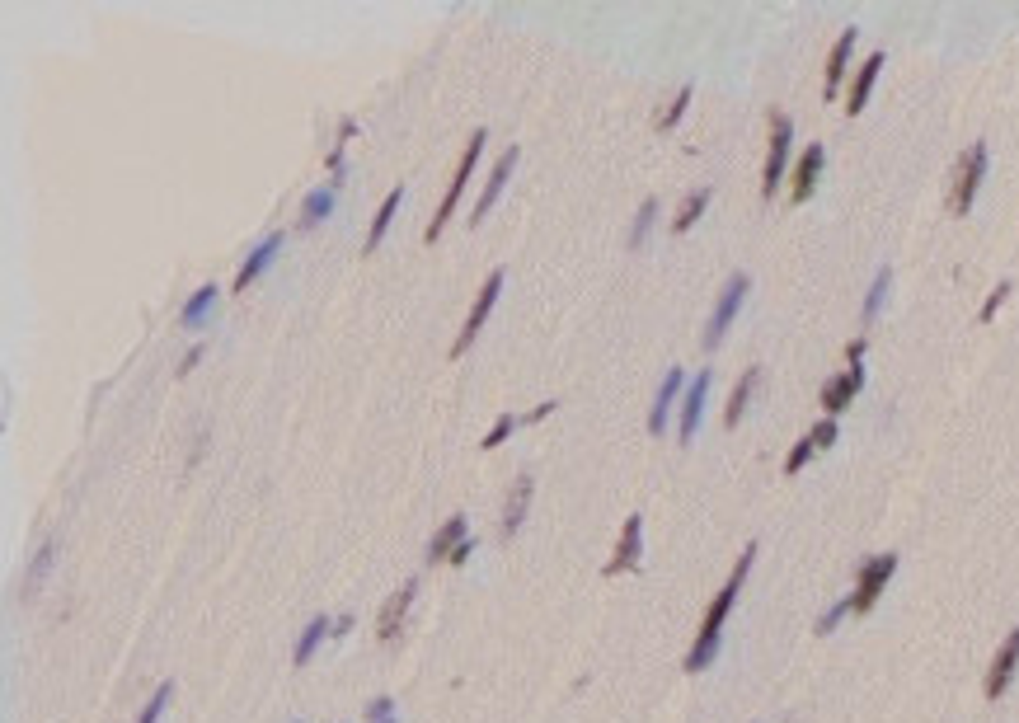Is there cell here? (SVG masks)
Instances as JSON below:
<instances>
[{
	"label": "cell",
	"instance_id": "obj_8",
	"mask_svg": "<svg viewBox=\"0 0 1019 723\" xmlns=\"http://www.w3.org/2000/svg\"><path fill=\"white\" fill-rule=\"evenodd\" d=\"M639 554H644V517L639 512H630L625 517V526H620V540L616 550H611V559H606V578H616V573H630L639 569Z\"/></svg>",
	"mask_w": 1019,
	"mask_h": 723
},
{
	"label": "cell",
	"instance_id": "obj_16",
	"mask_svg": "<svg viewBox=\"0 0 1019 723\" xmlns=\"http://www.w3.org/2000/svg\"><path fill=\"white\" fill-rule=\"evenodd\" d=\"M531 489H536V479H531V475L512 479V493H508V503H503V517H498V536H503V540H512L517 531H522L526 508H531Z\"/></svg>",
	"mask_w": 1019,
	"mask_h": 723
},
{
	"label": "cell",
	"instance_id": "obj_27",
	"mask_svg": "<svg viewBox=\"0 0 1019 723\" xmlns=\"http://www.w3.org/2000/svg\"><path fill=\"white\" fill-rule=\"evenodd\" d=\"M888 287H893V268H879L874 273V282H869V296H865V306H860V324H874L879 320V310H883V301H888Z\"/></svg>",
	"mask_w": 1019,
	"mask_h": 723
},
{
	"label": "cell",
	"instance_id": "obj_40",
	"mask_svg": "<svg viewBox=\"0 0 1019 723\" xmlns=\"http://www.w3.org/2000/svg\"><path fill=\"white\" fill-rule=\"evenodd\" d=\"M348 630H353V616H334V639H343Z\"/></svg>",
	"mask_w": 1019,
	"mask_h": 723
},
{
	"label": "cell",
	"instance_id": "obj_18",
	"mask_svg": "<svg viewBox=\"0 0 1019 723\" xmlns=\"http://www.w3.org/2000/svg\"><path fill=\"white\" fill-rule=\"evenodd\" d=\"M681 385H686V371H681V367H667V371H663V385H658V395H653V409H649V432H653V437H663L667 414L677 409Z\"/></svg>",
	"mask_w": 1019,
	"mask_h": 723
},
{
	"label": "cell",
	"instance_id": "obj_31",
	"mask_svg": "<svg viewBox=\"0 0 1019 723\" xmlns=\"http://www.w3.org/2000/svg\"><path fill=\"white\" fill-rule=\"evenodd\" d=\"M517 428H526V418H522V414H498V418H494V428L484 432V442H479V447H484V451L503 447V442H508Z\"/></svg>",
	"mask_w": 1019,
	"mask_h": 723
},
{
	"label": "cell",
	"instance_id": "obj_10",
	"mask_svg": "<svg viewBox=\"0 0 1019 723\" xmlns=\"http://www.w3.org/2000/svg\"><path fill=\"white\" fill-rule=\"evenodd\" d=\"M517 160H522V146H508V151L494 160V170H489V184H484V193H479L475 207H470V226H475V221H484V216H489V207L503 198V188H508L512 170H517Z\"/></svg>",
	"mask_w": 1019,
	"mask_h": 723
},
{
	"label": "cell",
	"instance_id": "obj_33",
	"mask_svg": "<svg viewBox=\"0 0 1019 723\" xmlns=\"http://www.w3.org/2000/svg\"><path fill=\"white\" fill-rule=\"evenodd\" d=\"M170 700H174V681H160L155 686V695L141 705V714H137V723H160V714L170 709Z\"/></svg>",
	"mask_w": 1019,
	"mask_h": 723
},
{
	"label": "cell",
	"instance_id": "obj_39",
	"mask_svg": "<svg viewBox=\"0 0 1019 723\" xmlns=\"http://www.w3.org/2000/svg\"><path fill=\"white\" fill-rule=\"evenodd\" d=\"M470 554H475V540H465V545H456V554H451L447 564H456V569H461V564L470 559Z\"/></svg>",
	"mask_w": 1019,
	"mask_h": 723
},
{
	"label": "cell",
	"instance_id": "obj_41",
	"mask_svg": "<svg viewBox=\"0 0 1019 723\" xmlns=\"http://www.w3.org/2000/svg\"><path fill=\"white\" fill-rule=\"evenodd\" d=\"M357 132V118H339V141H348Z\"/></svg>",
	"mask_w": 1019,
	"mask_h": 723
},
{
	"label": "cell",
	"instance_id": "obj_3",
	"mask_svg": "<svg viewBox=\"0 0 1019 723\" xmlns=\"http://www.w3.org/2000/svg\"><path fill=\"white\" fill-rule=\"evenodd\" d=\"M484 141H489V132H484V127H475V137L465 141V151H461V160H456V170H451L447 198L437 202V212H433V221H428V231H423V240H428V245H437V235H442V226H447V221H451V212H456V202H461L465 184H470V170H475V160H479V151H484Z\"/></svg>",
	"mask_w": 1019,
	"mask_h": 723
},
{
	"label": "cell",
	"instance_id": "obj_14",
	"mask_svg": "<svg viewBox=\"0 0 1019 723\" xmlns=\"http://www.w3.org/2000/svg\"><path fill=\"white\" fill-rule=\"evenodd\" d=\"M832 442H836V418H818V423H813V428H808L799 442H794V451L785 456V475H799L803 465L813 461L818 451H827Z\"/></svg>",
	"mask_w": 1019,
	"mask_h": 723
},
{
	"label": "cell",
	"instance_id": "obj_20",
	"mask_svg": "<svg viewBox=\"0 0 1019 723\" xmlns=\"http://www.w3.org/2000/svg\"><path fill=\"white\" fill-rule=\"evenodd\" d=\"M278 249H282V231H273V235H263L259 245L249 249V259H245V263H240V268H235V282H231L235 292H245L249 282H254V277H259V273H263V268H268V263L278 259Z\"/></svg>",
	"mask_w": 1019,
	"mask_h": 723
},
{
	"label": "cell",
	"instance_id": "obj_35",
	"mask_svg": "<svg viewBox=\"0 0 1019 723\" xmlns=\"http://www.w3.org/2000/svg\"><path fill=\"white\" fill-rule=\"evenodd\" d=\"M846 616H850V597H841V601H836V606H827V611H822V616H818V625H813V630H818V634H832V630H836V625H841V620H846Z\"/></svg>",
	"mask_w": 1019,
	"mask_h": 723
},
{
	"label": "cell",
	"instance_id": "obj_1",
	"mask_svg": "<svg viewBox=\"0 0 1019 723\" xmlns=\"http://www.w3.org/2000/svg\"><path fill=\"white\" fill-rule=\"evenodd\" d=\"M752 559H757V545H747V550L738 554V564H733V573H728V583L714 592L710 611H705V620H700V634H695L691 653H686V662H681V672H705L714 658H719V639H724V620L728 611H733V601H738L742 583H747V573H752Z\"/></svg>",
	"mask_w": 1019,
	"mask_h": 723
},
{
	"label": "cell",
	"instance_id": "obj_30",
	"mask_svg": "<svg viewBox=\"0 0 1019 723\" xmlns=\"http://www.w3.org/2000/svg\"><path fill=\"white\" fill-rule=\"evenodd\" d=\"M691 85H681L677 94H672V104L667 108H658V113H653V127H658V132H667V127H677L681 123V113H686V108H691Z\"/></svg>",
	"mask_w": 1019,
	"mask_h": 723
},
{
	"label": "cell",
	"instance_id": "obj_32",
	"mask_svg": "<svg viewBox=\"0 0 1019 723\" xmlns=\"http://www.w3.org/2000/svg\"><path fill=\"white\" fill-rule=\"evenodd\" d=\"M212 301H217V287H198V292L188 296V306L179 310V324H188V329H193V324H202V315L212 310Z\"/></svg>",
	"mask_w": 1019,
	"mask_h": 723
},
{
	"label": "cell",
	"instance_id": "obj_23",
	"mask_svg": "<svg viewBox=\"0 0 1019 723\" xmlns=\"http://www.w3.org/2000/svg\"><path fill=\"white\" fill-rule=\"evenodd\" d=\"M400 202H404V184H395L381 198V207H376V216H371V231H367V240H362V254H371V249L386 240V231H390V221H395V212H400Z\"/></svg>",
	"mask_w": 1019,
	"mask_h": 723
},
{
	"label": "cell",
	"instance_id": "obj_17",
	"mask_svg": "<svg viewBox=\"0 0 1019 723\" xmlns=\"http://www.w3.org/2000/svg\"><path fill=\"white\" fill-rule=\"evenodd\" d=\"M710 371H700L691 385H686V400H681V423H677V437L681 442H695L700 432V414H705V395H710Z\"/></svg>",
	"mask_w": 1019,
	"mask_h": 723
},
{
	"label": "cell",
	"instance_id": "obj_22",
	"mask_svg": "<svg viewBox=\"0 0 1019 723\" xmlns=\"http://www.w3.org/2000/svg\"><path fill=\"white\" fill-rule=\"evenodd\" d=\"M57 550H62L57 540H43V545H38V554L29 559V573L19 578V597H24V601L38 597V587L47 583V573H52V564H57Z\"/></svg>",
	"mask_w": 1019,
	"mask_h": 723
},
{
	"label": "cell",
	"instance_id": "obj_25",
	"mask_svg": "<svg viewBox=\"0 0 1019 723\" xmlns=\"http://www.w3.org/2000/svg\"><path fill=\"white\" fill-rule=\"evenodd\" d=\"M761 385V367H747L738 376V385H733V395H728V409H724V423L728 428H738L742 414H747V404H752V395H757Z\"/></svg>",
	"mask_w": 1019,
	"mask_h": 723
},
{
	"label": "cell",
	"instance_id": "obj_13",
	"mask_svg": "<svg viewBox=\"0 0 1019 723\" xmlns=\"http://www.w3.org/2000/svg\"><path fill=\"white\" fill-rule=\"evenodd\" d=\"M860 390H865V367H846V371H836L832 381L822 385V395H818L822 414L836 418L841 409H850V400H855Z\"/></svg>",
	"mask_w": 1019,
	"mask_h": 723
},
{
	"label": "cell",
	"instance_id": "obj_11",
	"mask_svg": "<svg viewBox=\"0 0 1019 723\" xmlns=\"http://www.w3.org/2000/svg\"><path fill=\"white\" fill-rule=\"evenodd\" d=\"M414 597H418V578H404V583L390 592V601L381 606V620H376V639H381V644H395V639H400V625H404V616H409Z\"/></svg>",
	"mask_w": 1019,
	"mask_h": 723
},
{
	"label": "cell",
	"instance_id": "obj_15",
	"mask_svg": "<svg viewBox=\"0 0 1019 723\" xmlns=\"http://www.w3.org/2000/svg\"><path fill=\"white\" fill-rule=\"evenodd\" d=\"M855 38H860V29H841V33H836V43H832V52H827V71H822V94H827V99H836V94H841V80H846Z\"/></svg>",
	"mask_w": 1019,
	"mask_h": 723
},
{
	"label": "cell",
	"instance_id": "obj_9",
	"mask_svg": "<svg viewBox=\"0 0 1019 723\" xmlns=\"http://www.w3.org/2000/svg\"><path fill=\"white\" fill-rule=\"evenodd\" d=\"M1015 667H1019V625L1005 634V644L996 648V658H991V667H987V681H982V695H987V700H1001V695L1010 691V681H1015Z\"/></svg>",
	"mask_w": 1019,
	"mask_h": 723
},
{
	"label": "cell",
	"instance_id": "obj_5",
	"mask_svg": "<svg viewBox=\"0 0 1019 723\" xmlns=\"http://www.w3.org/2000/svg\"><path fill=\"white\" fill-rule=\"evenodd\" d=\"M893 573H897V554H869L865 564H860V573H855L850 611H855V616L874 611V601L883 597V587H888V578H893Z\"/></svg>",
	"mask_w": 1019,
	"mask_h": 723
},
{
	"label": "cell",
	"instance_id": "obj_29",
	"mask_svg": "<svg viewBox=\"0 0 1019 723\" xmlns=\"http://www.w3.org/2000/svg\"><path fill=\"white\" fill-rule=\"evenodd\" d=\"M653 221H658V198H644V202H639V212H634V226H630V235H625V245H630V249L644 245V240H649V231H653Z\"/></svg>",
	"mask_w": 1019,
	"mask_h": 723
},
{
	"label": "cell",
	"instance_id": "obj_42",
	"mask_svg": "<svg viewBox=\"0 0 1019 723\" xmlns=\"http://www.w3.org/2000/svg\"><path fill=\"white\" fill-rule=\"evenodd\" d=\"M381 723H395V719H381Z\"/></svg>",
	"mask_w": 1019,
	"mask_h": 723
},
{
	"label": "cell",
	"instance_id": "obj_38",
	"mask_svg": "<svg viewBox=\"0 0 1019 723\" xmlns=\"http://www.w3.org/2000/svg\"><path fill=\"white\" fill-rule=\"evenodd\" d=\"M865 348H869V339H865V334H860V339H850V343H846V362H850V367H860V362H865Z\"/></svg>",
	"mask_w": 1019,
	"mask_h": 723
},
{
	"label": "cell",
	"instance_id": "obj_34",
	"mask_svg": "<svg viewBox=\"0 0 1019 723\" xmlns=\"http://www.w3.org/2000/svg\"><path fill=\"white\" fill-rule=\"evenodd\" d=\"M1005 296H1010V282H1005V277H1001V282L991 287V296H987V301H982V310H977V320H982V324H991V320H996V310L1005 306Z\"/></svg>",
	"mask_w": 1019,
	"mask_h": 723
},
{
	"label": "cell",
	"instance_id": "obj_6",
	"mask_svg": "<svg viewBox=\"0 0 1019 723\" xmlns=\"http://www.w3.org/2000/svg\"><path fill=\"white\" fill-rule=\"evenodd\" d=\"M747 287H752V277H747V273H733L724 282V292H719V301H714V310H710V320H705V334H700V343H705V348H719V343H724L728 324L738 320Z\"/></svg>",
	"mask_w": 1019,
	"mask_h": 723
},
{
	"label": "cell",
	"instance_id": "obj_4",
	"mask_svg": "<svg viewBox=\"0 0 1019 723\" xmlns=\"http://www.w3.org/2000/svg\"><path fill=\"white\" fill-rule=\"evenodd\" d=\"M771 146H766V170H761V198H775V188L785 184V165H789V146H794V123H789L780 108H771Z\"/></svg>",
	"mask_w": 1019,
	"mask_h": 723
},
{
	"label": "cell",
	"instance_id": "obj_36",
	"mask_svg": "<svg viewBox=\"0 0 1019 723\" xmlns=\"http://www.w3.org/2000/svg\"><path fill=\"white\" fill-rule=\"evenodd\" d=\"M362 719H367V723L395 719V700H390V695H376V700H367V709H362Z\"/></svg>",
	"mask_w": 1019,
	"mask_h": 723
},
{
	"label": "cell",
	"instance_id": "obj_7",
	"mask_svg": "<svg viewBox=\"0 0 1019 723\" xmlns=\"http://www.w3.org/2000/svg\"><path fill=\"white\" fill-rule=\"evenodd\" d=\"M503 268H494V273L484 277V287H479V296H475V306H470V315H465V324H461V334L451 339V357H461L470 343H475V334L484 329V320H489V310H494V301H498V292H503Z\"/></svg>",
	"mask_w": 1019,
	"mask_h": 723
},
{
	"label": "cell",
	"instance_id": "obj_43",
	"mask_svg": "<svg viewBox=\"0 0 1019 723\" xmlns=\"http://www.w3.org/2000/svg\"><path fill=\"white\" fill-rule=\"evenodd\" d=\"M292 723H306V719H292Z\"/></svg>",
	"mask_w": 1019,
	"mask_h": 723
},
{
	"label": "cell",
	"instance_id": "obj_12",
	"mask_svg": "<svg viewBox=\"0 0 1019 723\" xmlns=\"http://www.w3.org/2000/svg\"><path fill=\"white\" fill-rule=\"evenodd\" d=\"M822 165H827V151H822V141H813V146H808V151L799 155V165H794V174H789V202H794V207H799V202H808L813 193H818Z\"/></svg>",
	"mask_w": 1019,
	"mask_h": 723
},
{
	"label": "cell",
	"instance_id": "obj_2",
	"mask_svg": "<svg viewBox=\"0 0 1019 723\" xmlns=\"http://www.w3.org/2000/svg\"><path fill=\"white\" fill-rule=\"evenodd\" d=\"M982 179H987V141H973L968 151L958 155L954 174H949V212H954V216H968V212H973Z\"/></svg>",
	"mask_w": 1019,
	"mask_h": 723
},
{
	"label": "cell",
	"instance_id": "obj_19",
	"mask_svg": "<svg viewBox=\"0 0 1019 723\" xmlns=\"http://www.w3.org/2000/svg\"><path fill=\"white\" fill-rule=\"evenodd\" d=\"M465 540H470V531H465V512H451L447 522L433 531V540H428V554H423V559H428V564H447L451 554H456V545H465Z\"/></svg>",
	"mask_w": 1019,
	"mask_h": 723
},
{
	"label": "cell",
	"instance_id": "obj_37",
	"mask_svg": "<svg viewBox=\"0 0 1019 723\" xmlns=\"http://www.w3.org/2000/svg\"><path fill=\"white\" fill-rule=\"evenodd\" d=\"M202 353H207V343H193V348H188V353L179 357V371H174V376H188V371H193V367L202 362Z\"/></svg>",
	"mask_w": 1019,
	"mask_h": 723
},
{
	"label": "cell",
	"instance_id": "obj_26",
	"mask_svg": "<svg viewBox=\"0 0 1019 723\" xmlns=\"http://www.w3.org/2000/svg\"><path fill=\"white\" fill-rule=\"evenodd\" d=\"M710 198H714V188H691L686 198H681V207H677V216H672V231L677 235H686L705 216V207H710Z\"/></svg>",
	"mask_w": 1019,
	"mask_h": 723
},
{
	"label": "cell",
	"instance_id": "obj_21",
	"mask_svg": "<svg viewBox=\"0 0 1019 723\" xmlns=\"http://www.w3.org/2000/svg\"><path fill=\"white\" fill-rule=\"evenodd\" d=\"M879 71H883V52H869L865 62H860V71L850 76V90H846V113H850V118H855V113L869 104V94H874V80H879Z\"/></svg>",
	"mask_w": 1019,
	"mask_h": 723
},
{
	"label": "cell",
	"instance_id": "obj_28",
	"mask_svg": "<svg viewBox=\"0 0 1019 723\" xmlns=\"http://www.w3.org/2000/svg\"><path fill=\"white\" fill-rule=\"evenodd\" d=\"M334 193H339V188H310L306 202H301V226H320V221L334 212Z\"/></svg>",
	"mask_w": 1019,
	"mask_h": 723
},
{
	"label": "cell",
	"instance_id": "obj_24",
	"mask_svg": "<svg viewBox=\"0 0 1019 723\" xmlns=\"http://www.w3.org/2000/svg\"><path fill=\"white\" fill-rule=\"evenodd\" d=\"M325 639H334V620H329V616H310L306 630H301V639H296V648H292L296 667H306V662L315 658V648L325 644Z\"/></svg>",
	"mask_w": 1019,
	"mask_h": 723
}]
</instances>
